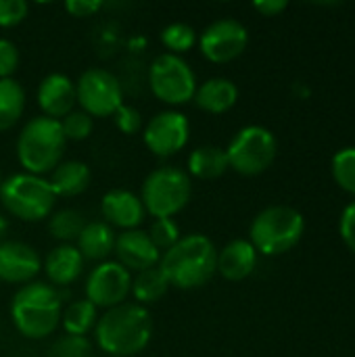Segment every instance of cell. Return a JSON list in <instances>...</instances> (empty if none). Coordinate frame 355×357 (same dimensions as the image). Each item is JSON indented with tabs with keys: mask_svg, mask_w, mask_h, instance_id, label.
Listing matches in <instances>:
<instances>
[{
	"mask_svg": "<svg viewBox=\"0 0 355 357\" xmlns=\"http://www.w3.org/2000/svg\"><path fill=\"white\" fill-rule=\"evenodd\" d=\"M153 339V318L146 307L126 301L98 316L94 343L111 357L138 356Z\"/></svg>",
	"mask_w": 355,
	"mask_h": 357,
	"instance_id": "6da1fadb",
	"label": "cell"
},
{
	"mask_svg": "<svg viewBox=\"0 0 355 357\" xmlns=\"http://www.w3.org/2000/svg\"><path fill=\"white\" fill-rule=\"evenodd\" d=\"M63 297L48 282H27L19 287L10 301V320L17 333L29 341L48 339L61 324Z\"/></svg>",
	"mask_w": 355,
	"mask_h": 357,
	"instance_id": "3957f363",
	"label": "cell"
},
{
	"mask_svg": "<svg viewBox=\"0 0 355 357\" xmlns=\"http://www.w3.org/2000/svg\"><path fill=\"white\" fill-rule=\"evenodd\" d=\"M67 138L56 119L31 117L17 136V159L25 174L44 178L63 161Z\"/></svg>",
	"mask_w": 355,
	"mask_h": 357,
	"instance_id": "277c9868",
	"label": "cell"
},
{
	"mask_svg": "<svg viewBox=\"0 0 355 357\" xmlns=\"http://www.w3.org/2000/svg\"><path fill=\"white\" fill-rule=\"evenodd\" d=\"M100 8H103L100 0H67L65 2V10L75 19L94 17Z\"/></svg>",
	"mask_w": 355,
	"mask_h": 357,
	"instance_id": "d590c367",
	"label": "cell"
},
{
	"mask_svg": "<svg viewBox=\"0 0 355 357\" xmlns=\"http://www.w3.org/2000/svg\"><path fill=\"white\" fill-rule=\"evenodd\" d=\"M276 138L264 126H247L234 134L226 149L228 165L241 176H259L276 159Z\"/></svg>",
	"mask_w": 355,
	"mask_h": 357,
	"instance_id": "9c48e42d",
	"label": "cell"
},
{
	"mask_svg": "<svg viewBox=\"0 0 355 357\" xmlns=\"http://www.w3.org/2000/svg\"><path fill=\"white\" fill-rule=\"evenodd\" d=\"M146 234L151 236L153 245H155L161 253H165L167 249H172V247L182 238L180 226H178V222L172 220V218H167V220H155V222L151 224V228H149Z\"/></svg>",
	"mask_w": 355,
	"mask_h": 357,
	"instance_id": "f546056e",
	"label": "cell"
},
{
	"mask_svg": "<svg viewBox=\"0 0 355 357\" xmlns=\"http://www.w3.org/2000/svg\"><path fill=\"white\" fill-rule=\"evenodd\" d=\"M303 215L287 205H272L259 211L251 224V245L262 255H282L291 251L303 236Z\"/></svg>",
	"mask_w": 355,
	"mask_h": 357,
	"instance_id": "52a82bcc",
	"label": "cell"
},
{
	"mask_svg": "<svg viewBox=\"0 0 355 357\" xmlns=\"http://www.w3.org/2000/svg\"><path fill=\"white\" fill-rule=\"evenodd\" d=\"M84 226H86V218L82 215V211L71 207L52 211V215L48 218V232L61 245H71L73 241H77Z\"/></svg>",
	"mask_w": 355,
	"mask_h": 357,
	"instance_id": "4316f807",
	"label": "cell"
},
{
	"mask_svg": "<svg viewBox=\"0 0 355 357\" xmlns=\"http://www.w3.org/2000/svg\"><path fill=\"white\" fill-rule=\"evenodd\" d=\"M197 44L207 61L222 65L239 59L245 52L249 44V31L236 19H218L199 33Z\"/></svg>",
	"mask_w": 355,
	"mask_h": 357,
	"instance_id": "7c38bea8",
	"label": "cell"
},
{
	"mask_svg": "<svg viewBox=\"0 0 355 357\" xmlns=\"http://www.w3.org/2000/svg\"><path fill=\"white\" fill-rule=\"evenodd\" d=\"M113 255L117 257L115 261L121 264L130 274L132 272L138 274L142 270L155 268L159 266V259H161V251L153 245L151 236L140 228L119 232L115 238Z\"/></svg>",
	"mask_w": 355,
	"mask_h": 357,
	"instance_id": "9a60e30c",
	"label": "cell"
},
{
	"mask_svg": "<svg viewBox=\"0 0 355 357\" xmlns=\"http://www.w3.org/2000/svg\"><path fill=\"white\" fill-rule=\"evenodd\" d=\"M333 178L343 190L355 195V146L343 149L333 157Z\"/></svg>",
	"mask_w": 355,
	"mask_h": 357,
	"instance_id": "f1b7e54d",
	"label": "cell"
},
{
	"mask_svg": "<svg viewBox=\"0 0 355 357\" xmlns=\"http://www.w3.org/2000/svg\"><path fill=\"white\" fill-rule=\"evenodd\" d=\"M190 195V176L180 167L161 165L144 178L138 197L144 205V211L155 220H174V215H178L188 205Z\"/></svg>",
	"mask_w": 355,
	"mask_h": 357,
	"instance_id": "8992f818",
	"label": "cell"
},
{
	"mask_svg": "<svg viewBox=\"0 0 355 357\" xmlns=\"http://www.w3.org/2000/svg\"><path fill=\"white\" fill-rule=\"evenodd\" d=\"M287 6H289L287 0H259V2L253 4V8H255L257 13H262L264 17H276V15H280Z\"/></svg>",
	"mask_w": 355,
	"mask_h": 357,
	"instance_id": "74e56055",
	"label": "cell"
},
{
	"mask_svg": "<svg viewBox=\"0 0 355 357\" xmlns=\"http://www.w3.org/2000/svg\"><path fill=\"white\" fill-rule=\"evenodd\" d=\"M230 169L226 149H220L216 144H203L197 146L186 161V174L197 180H216L224 176Z\"/></svg>",
	"mask_w": 355,
	"mask_h": 357,
	"instance_id": "603a6c76",
	"label": "cell"
},
{
	"mask_svg": "<svg viewBox=\"0 0 355 357\" xmlns=\"http://www.w3.org/2000/svg\"><path fill=\"white\" fill-rule=\"evenodd\" d=\"M197 40H199V33L195 31V27L182 21L169 23L161 29V44L165 46L169 54H176V56L190 52L197 46Z\"/></svg>",
	"mask_w": 355,
	"mask_h": 357,
	"instance_id": "83f0119b",
	"label": "cell"
},
{
	"mask_svg": "<svg viewBox=\"0 0 355 357\" xmlns=\"http://www.w3.org/2000/svg\"><path fill=\"white\" fill-rule=\"evenodd\" d=\"M167 291H169V280L165 278V274L159 266L142 270L132 276L130 295L134 297V303H138L142 307L161 301Z\"/></svg>",
	"mask_w": 355,
	"mask_h": 357,
	"instance_id": "cb8c5ba5",
	"label": "cell"
},
{
	"mask_svg": "<svg viewBox=\"0 0 355 357\" xmlns=\"http://www.w3.org/2000/svg\"><path fill=\"white\" fill-rule=\"evenodd\" d=\"M25 111V90L23 86L8 77L0 79V132L13 130Z\"/></svg>",
	"mask_w": 355,
	"mask_h": 357,
	"instance_id": "484cf974",
	"label": "cell"
},
{
	"mask_svg": "<svg viewBox=\"0 0 355 357\" xmlns=\"http://www.w3.org/2000/svg\"><path fill=\"white\" fill-rule=\"evenodd\" d=\"M92 354V343L88 337H73V335H61L52 347L50 357H90Z\"/></svg>",
	"mask_w": 355,
	"mask_h": 357,
	"instance_id": "1f68e13d",
	"label": "cell"
},
{
	"mask_svg": "<svg viewBox=\"0 0 355 357\" xmlns=\"http://www.w3.org/2000/svg\"><path fill=\"white\" fill-rule=\"evenodd\" d=\"M239 100V88L228 77H209L197 86L192 102L211 115H222L230 111Z\"/></svg>",
	"mask_w": 355,
	"mask_h": 357,
	"instance_id": "ffe728a7",
	"label": "cell"
},
{
	"mask_svg": "<svg viewBox=\"0 0 355 357\" xmlns=\"http://www.w3.org/2000/svg\"><path fill=\"white\" fill-rule=\"evenodd\" d=\"M132 289V274L117 261H100L86 276V299L96 310H111L126 303Z\"/></svg>",
	"mask_w": 355,
	"mask_h": 357,
	"instance_id": "8fae6325",
	"label": "cell"
},
{
	"mask_svg": "<svg viewBox=\"0 0 355 357\" xmlns=\"http://www.w3.org/2000/svg\"><path fill=\"white\" fill-rule=\"evenodd\" d=\"M341 236H343L345 245L355 253V201L345 207V211L341 215Z\"/></svg>",
	"mask_w": 355,
	"mask_h": 357,
	"instance_id": "8d00e7d4",
	"label": "cell"
},
{
	"mask_svg": "<svg viewBox=\"0 0 355 357\" xmlns=\"http://www.w3.org/2000/svg\"><path fill=\"white\" fill-rule=\"evenodd\" d=\"M96 322H98V310L84 297V299L71 301L67 307H63L59 326L65 331V335L86 337L90 331H94Z\"/></svg>",
	"mask_w": 355,
	"mask_h": 357,
	"instance_id": "d4e9b609",
	"label": "cell"
},
{
	"mask_svg": "<svg viewBox=\"0 0 355 357\" xmlns=\"http://www.w3.org/2000/svg\"><path fill=\"white\" fill-rule=\"evenodd\" d=\"M197 73L184 56L163 52L149 67V88L157 100L169 107L186 105L197 92Z\"/></svg>",
	"mask_w": 355,
	"mask_h": 357,
	"instance_id": "ba28073f",
	"label": "cell"
},
{
	"mask_svg": "<svg viewBox=\"0 0 355 357\" xmlns=\"http://www.w3.org/2000/svg\"><path fill=\"white\" fill-rule=\"evenodd\" d=\"M115 230L105 222H86L82 234L75 241L77 251L84 259L90 261H107L115 251Z\"/></svg>",
	"mask_w": 355,
	"mask_h": 357,
	"instance_id": "44dd1931",
	"label": "cell"
},
{
	"mask_svg": "<svg viewBox=\"0 0 355 357\" xmlns=\"http://www.w3.org/2000/svg\"><path fill=\"white\" fill-rule=\"evenodd\" d=\"M42 272V259L38 251L21 241L0 243V280L6 284H27L33 282Z\"/></svg>",
	"mask_w": 355,
	"mask_h": 357,
	"instance_id": "5bb4252c",
	"label": "cell"
},
{
	"mask_svg": "<svg viewBox=\"0 0 355 357\" xmlns=\"http://www.w3.org/2000/svg\"><path fill=\"white\" fill-rule=\"evenodd\" d=\"M90 178H92V174H90L88 163L77 161V159H69V161H61L52 169L48 184H50L56 199L59 197L67 199V197L82 195L90 186Z\"/></svg>",
	"mask_w": 355,
	"mask_h": 357,
	"instance_id": "7402d4cb",
	"label": "cell"
},
{
	"mask_svg": "<svg viewBox=\"0 0 355 357\" xmlns=\"http://www.w3.org/2000/svg\"><path fill=\"white\" fill-rule=\"evenodd\" d=\"M36 100L44 117L61 121L77 105L75 82L65 73H48L38 86Z\"/></svg>",
	"mask_w": 355,
	"mask_h": 357,
	"instance_id": "e0dca14e",
	"label": "cell"
},
{
	"mask_svg": "<svg viewBox=\"0 0 355 357\" xmlns=\"http://www.w3.org/2000/svg\"><path fill=\"white\" fill-rule=\"evenodd\" d=\"M111 119L115 121V128H117L121 134H126V136H134V134H138L140 128H142V115H140V111L134 109L132 105H126V102L113 113Z\"/></svg>",
	"mask_w": 355,
	"mask_h": 357,
	"instance_id": "d6a6232c",
	"label": "cell"
},
{
	"mask_svg": "<svg viewBox=\"0 0 355 357\" xmlns=\"http://www.w3.org/2000/svg\"><path fill=\"white\" fill-rule=\"evenodd\" d=\"M61 130H63V136L67 140H86L92 130H94V119L90 115H86L84 111L80 109H73L69 115H65L61 121Z\"/></svg>",
	"mask_w": 355,
	"mask_h": 357,
	"instance_id": "4dcf8cb0",
	"label": "cell"
},
{
	"mask_svg": "<svg viewBox=\"0 0 355 357\" xmlns=\"http://www.w3.org/2000/svg\"><path fill=\"white\" fill-rule=\"evenodd\" d=\"M255 266H257V251L245 238L230 241L222 251H218V272L222 274V278L230 282L245 280L247 276L253 274Z\"/></svg>",
	"mask_w": 355,
	"mask_h": 357,
	"instance_id": "d6986e66",
	"label": "cell"
},
{
	"mask_svg": "<svg viewBox=\"0 0 355 357\" xmlns=\"http://www.w3.org/2000/svg\"><path fill=\"white\" fill-rule=\"evenodd\" d=\"M0 184H2V169H0Z\"/></svg>",
	"mask_w": 355,
	"mask_h": 357,
	"instance_id": "ab89813d",
	"label": "cell"
},
{
	"mask_svg": "<svg viewBox=\"0 0 355 357\" xmlns=\"http://www.w3.org/2000/svg\"><path fill=\"white\" fill-rule=\"evenodd\" d=\"M19 48L15 42L0 38V79H8L13 77V73L19 69Z\"/></svg>",
	"mask_w": 355,
	"mask_h": 357,
	"instance_id": "e575fe53",
	"label": "cell"
},
{
	"mask_svg": "<svg viewBox=\"0 0 355 357\" xmlns=\"http://www.w3.org/2000/svg\"><path fill=\"white\" fill-rule=\"evenodd\" d=\"M29 13V4L25 0H0V27L8 29L19 25Z\"/></svg>",
	"mask_w": 355,
	"mask_h": 357,
	"instance_id": "836d02e7",
	"label": "cell"
},
{
	"mask_svg": "<svg viewBox=\"0 0 355 357\" xmlns=\"http://www.w3.org/2000/svg\"><path fill=\"white\" fill-rule=\"evenodd\" d=\"M0 203L8 215L21 222H42L52 215L56 197L46 178L19 172L2 178Z\"/></svg>",
	"mask_w": 355,
	"mask_h": 357,
	"instance_id": "5b68a950",
	"label": "cell"
},
{
	"mask_svg": "<svg viewBox=\"0 0 355 357\" xmlns=\"http://www.w3.org/2000/svg\"><path fill=\"white\" fill-rule=\"evenodd\" d=\"M0 243H2V236H0Z\"/></svg>",
	"mask_w": 355,
	"mask_h": 357,
	"instance_id": "60d3db41",
	"label": "cell"
},
{
	"mask_svg": "<svg viewBox=\"0 0 355 357\" xmlns=\"http://www.w3.org/2000/svg\"><path fill=\"white\" fill-rule=\"evenodd\" d=\"M75 100L80 111L94 117H113L123 105V88L115 73L103 67L86 69L75 82Z\"/></svg>",
	"mask_w": 355,
	"mask_h": 357,
	"instance_id": "30bf717a",
	"label": "cell"
},
{
	"mask_svg": "<svg viewBox=\"0 0 355 357\" xmlns=\"http://www.w3.org/2000/svg\"><path fill=\"white\" fill-rule=\"evenodd\" d=\"M6 228H8V224H6V220H4V218L0 215V236H4Z\"/></svg>",
	"mask_w": 355,
	"mask_h": 357,
	"instance_id": "f35d334b",
	"label": "cell"
},
{
	"mask_svg": "<svg viewBox=\"0 0 355 357\" xmlns=\"http://www.w3.org/2000/svg\"><path fill=\"white\" fill-rule=\"evenodd\" d=\"M159 268L169 280V287L195 291L205 287L218 272V249L205 234H186L161 253Z\"/></svg>",
	"mask_w": 355,
	"mask_h": 357,
	"instance_id": "7a4b0ae2",
	"label": "cell"
},
{
	"mask_svg": "<svg viewBox=\"0 0 355 357\" xmlns=\"http://www.w3.org/2000/svg\"><path fill=\"white\" fill-rule=\"evenodd\" d=\"M188 138H190L188 117L174 109L157 113L155 117L149 119V123L142 130L144 146L161 159L178 155L188 144Z\"/></svg>",
	"mask_w": 355,
	"mask_h": 357,
	"instance_id": "4fadbf2b",
	"label": "cell"
},
{
	"mask_svg": "<svg viewBox=\"0 0 355 357\" xmlns=\"http://www.w3.org/2000/svg\"><path fill=\"white\" fill-rule=\"evenodd\" d=\"M100 213H103L105 224H109L113 230L119 228L121 232L136 230L144 222V215H146L140 197L126 188L109 190L100 201Z\"/></svg>",
	"mask_w": 355,
	"mask_h": 357,
	"instance_id": "2e32d148",
	"label": "cell"
},
{
	"mask_svg": "<svg viewBox=\"0 0 355 357\" xmlns=\"http://www.w3.org/2000/svg\"><path fill=\"white\" fill-rule=\"evenodd\" d=\"M84 266L86 259L82 257L75 245H59L50 249L42 261V270L48 278V284H52L54 289L69 287L80 280V276L84 274Z\"/></svg>",
	"mask_w": 355,
	"mask_h": 357,
	"instance_id": "ac0fdd59",
	"label": "cell"
}]
</instances>
